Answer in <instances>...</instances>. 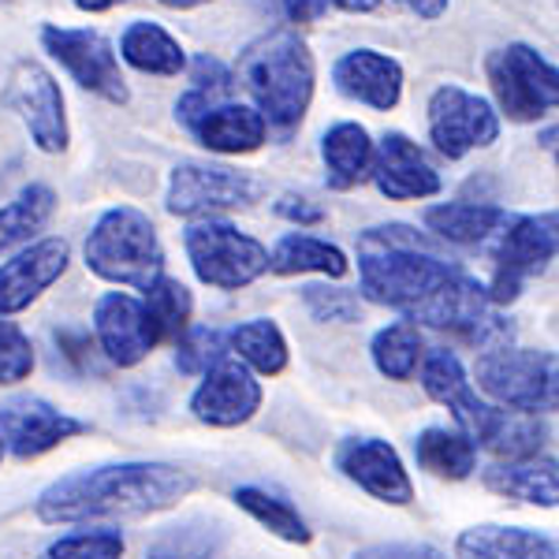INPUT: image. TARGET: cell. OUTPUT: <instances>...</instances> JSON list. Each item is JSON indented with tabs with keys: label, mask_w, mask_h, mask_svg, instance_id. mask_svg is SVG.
<instances>
[{
	"label": "cell",
	"mask_w": 559,
	"mask_h": 559,
	"mask_svg": "<svg viewBox=\"0 0 559 559\" xmlns=\"http://www.w3.org/2000/svg\"><path fill=\"white\" fill-rule=\"evenodd\" d=\"M198 489L194 474L160 459L83 466L45 485L34 500V515L45 526H94L128 522L173 511Z\"/></svg>",
	"instance_id": "1"
},
{
	"label": "cell",
	"mask_w": 559,
	"mask_h": 559,
	"mask_svg": "<svg viewBox=\"0 0 559 559\" xmlns=\"http://www.w3.org/2000/svg\"><path fill=\"white\" fill-rule=\"evenodd\" d=\"M463 273L429 236L407 224H381L358 236V280L369 302L414 321Z\"/></svg>",
	"instance_id": "2"
},
{
	"label": "cell",
	"mask_w": 559,
	"mask_h": 559,
	"mask_svg": "<svg viewBox=\"0 0 559 559\" xmlns=\"http://www.w3.org/2000/svg\"><path fill=\"white\" fill-rule=\"evenodd\" d=\"M239 75L276 139H292L313 97V57L292 31H276L242 52Z\"/></svg>",
	"instance_id": "3"
},
{
	"label": "cell",
	"mask_w": 559,
	"mask_h": 559,
	"mask_svg": "<svg viewBox=\"0 0 559 559\" xmlns=\"http://www.w3.org/2000/svg\"><path fill=\"white\" fill-rule=\"evenodd\" d=\"M86 265L108 284L146 292L153 280L165 276V247L146 213L134 205H116L90 228Z\"/></svg>",
	"instance_id": "4"
},
{
	"label": "cell",
	"mask_w": 559,
	"mask_h": 559,
	"mask_svg": "<svg viewBox=\"0 0 559 559\" xmlns=\"http://www.w3.org/2000/svg\"><path fill=\"white\" fill-rule=\"evenodd\" d=\"M477 392L503 411L559 414V355L496 347L477 358Z\"/></svg>",
	"instance_id": "5"
},
{
	"label": "cell",
	"mask_w": 559,
	"mask_h": 559,
	"mask_svg": "<svg viewBox=\"0 0 559 559\" xmlns=\"http://www.w3.org/2000/svg\"><path fill=\"white\" fill-rule=\"evenodd\" d=\"M194 276L216 292H239L269 273V250L228 221H198L183 236Z\"/></svg>",
	"instance_id": "6"
},
{
	"label": "cell",
	"mask_w": 559,
	"mask_h": 559,
	"mask_svg": "<svg viewBox=\"0 0 559 559\" xmlns=\"http://www.w3.org/2000/svg\"><path fill=\"white\" fill-rule=\"evenodd\" d=\"M489 86L508 120L534 123L559 108V68L530 45H508L489 57Z\"/></svg>",
	"instance_id": "7"
},
{
	"label": "cell",
	"mask_w": 559,
	"mask_h": 559,
	"mask_svg": "<svg viewBox=\"0 0 559 559\" xmlns=\"http://www.w3.org/2000/svg\"><path fill=\"white\" fill-rule=\"evenodd\" d=\"M559 254V213L511 216V224L492 239V306L519 299L530 276L545 273L548 261Z\"/></svg>",
	"instance_id": "8"
},
{
	"label": "cell",
	"mask_w": 559,
	"mask_h": 559,
	"mask_svg": "<svg viewBox=\"0 0 559 559\" xmlns=\"http://www.w3.org/2000/svg\"><path fill=\"white\" fill-rule=\"evenodd\" d=\"M176 112L183 128L213 153H254L269 139L258 108L221 102V94H205V90H191L179 97Z\"/></svg>",
	"instance_id": "9"
},
{
	"label": "cell",
	"mask_w": 559,
	"mask_h": 559,
	"mask_svg": "<svg viewBox=\"0 0 559 559\" xmlns=\"http://www.w3.org/2000/svg\"><path fill=\"white\" fill-rule=\"evenodd\" d=\"M429 139L448 160H459L500 139V116L485 97L466 94L463 86H440L429 97Z\"/></svg>",
	"instance_id": "10"
},
{
	"label": "cell",
	"mask_w": 559,
	"mask_h": 559,
	"mask_svg": "<svg viewBox=\"0 0 559 559\" xmlns=\"http://www.w3.org/2000/svg\"><path fill=\"white\" fill-rule=\"evenodd\" d=\"M83 432L86 421L57 411L41 395H12V400L0 403V440H4V452L15 455L20 463L49 455L52 448L68 444Z\"/></svg>",
	"instance_id": "11"
},
{
	"label": "cell",
	"mask_w": 559,
	"mask_h": 559,
	"mask_svg": "<svg viewBox=\"0 0 559 559\" xmlns=\"http://www.w3.org/2000/svg\"><path fill=\"white\" fill-rule=\"evenodd\" d=\"M254 198H258V183L247 173H236V168H224V165H194L191 160V165L173 168L165 210L173 216L198 221V216L250 205Z\"/></svg>",
	"instance_id": "12"
},
{
	"label": "cell",
	"mask_w": 559,
	"mask_h": 559,
	"mask_svg": "<svg viewBox=\"0 0 559 559\" xmlns=\"http://www.w3.org/2000/svg\"><path fill=\"white\" fill-rule=\"evenodd\" d=\"M261 411V384L236 355H224L191 395V414L210 429H239Z\"/></svg>",
	"instance_id": "13"
},
{
	"label": "cell",
	"mask_w": 559,
	"mask_h": 559,
	"mask_svg": "<svg viewBox=\"0 0 559 559\" xmlns=\"http://www.w3.org/2000/svg\"><path fill=\"white\" fill-rule=\"evenodd\" d=\"M336 471L388 508H407L414 500L407 466H403L400 452L381 437H347L336 448Z\"/></svg>",
	"instance_id": "14"
},
{
	"label": "cell",
	"mask_w": 559,
	"mask_h": 559,
	"mask_svg": "<svg viewBox=\"0 0 559 559\" xmlns=\"http://www.w3.org/2000/svg\"><path fill=\"white\" fill-rule=\"evenodd\" d=\"M418 373H421V388H426L429 400L452 411L455 426L463 429L474 444H481V440L489 437L500 407H492V403H485L481 395H477V388L471 384V377H466L455 350H444V347L426 350V362H421Z\"/></svg>",
	"instance_id": "15"
},
{
	"label": "cell",
	"mask_w": 559,
	"mask_h": 559,
	"mask_svg": "<svg viewBox=\"0 0 559 559\" xmlns=\"http://www.w3.org/2000/svg\"><path fill=\"white\" fill-rule=\"evenodd\" d=\"M41 41H45V49L75 75L79 86L94 90V94H102L105 102H112V105L128 102V83H123L120 64H116V52H112V45L105 41V34L68 31V26H45Z\"/></svg>",
	"instance_id": "16"
},
{
	"label": "cell",
	"mask_w": 559,
	"mask_h": 559,
	"mask_svg": "<svg viewBox=\"0 0 559 559\" xmlns=\"http://www.w3.org/2000/svg\"><path fill=\"white\" fill-rule=\"evenodd\" d=\"M94 336L105 358L120 369L146 362L157 347V336L150 329L146 306L128 292H108L94 302Z\"/></svg>",
	"instance_id": "17"
},
{
	"label": "cell",
	"mask_w": 559,
	"mask_h": 559,
	"mask_svg": "<svg viewBox=\"0 0 559 559\" xmlns=\"http://www.w3.org/2000/svg\"><path fill=\"white\" fill-rule=\"evenodd\" d=\"M68 258L71 250L64 239H38L15 258L0 261V318H12L31 302H38L64 276Z\"/></svg>",
	"instance_id": "18"
},
{
	"label": "cell",
	"mask_w": 559,
	"mask_h": 559,
	"mask_svg": "<svg viewBox=\"0 0 559 559\" xmlns=\"http://www.w3.org/2000/svg\"><path fill=\"white\" fill-rule=\"evenodd\" d=\"M8 102L23 112L26 128H31L34 142L45 153H60L68 146V120H64V94L52 83L49 71L38 64H23L15 71V83Z\"/></svg>",
	"instance_id": "19"
},
{
	"label": "cell",
	"mask_w": 559,
	"mask_h": 559,
	"mask_svg": "<svg viewBox=\"0 0 559 559\" xmlns=\"http://www.w3.org/2000/svg\"><path fill=\"white\" fill-rule=\"evenodd\" d=\"M373 183L377 191L392 202H414V198L440 194V176L426 160L407 134H384L381 146L373 150Z\"/></svg>",
	"instance_id": "20"
},
{
	"label": "cell",
	"mask_w": 559,
	"mask_h": 559,
	"mask_svg": "<svg viewBox=\"0 0 559 559\" xmlns=\"http://www.w3.org/2000/svg\"><path fill=\"white\" fill-rule=\"evenodd\" d=\"M459 559H559V534L530 526H485L463 530L455 540Z\"/></svg>",
	"instance_id": "21"
},
{
	"label": "cell",
	"mask_w": 559,
	"mask_h": 559,
	"mask_svg": "<svg viewBox=\"0 0 559 559\" xmlns=\"http://www.w3.org/2000/svg\"><path fill=\"white\" fill-rule=\"evenodd\" d=\"M332 75H336L340 94L355 97V102L377 108V112L395 108L403 97V68L395 64L392 57H384V52H373V49L347 52Z\"/></svg>",
	"instance_id": "22"
},
{
	"label": "cell",
	"mask_w": 559,
	"mask_h": 559,
	"mask_svg": "<svg viewBox=\"0 0 559 559\" xmlns=\"http://www.w3.org/2000/svg\"><path fill=\"white\" fill-rule=\"evenodd\" d=\"M485 485L508 500L534 503V508H559V459L552 455H526L508 459L485 471Z\"/></svg>",
	"instance_id": "23"
},
{
	"label": "cell",
	"mask_w": 559,
	"mask_h": 559,
	"mask_svg": "<svg viewBox=\"0 0 559 559\" xmlns=\"http://www.w3.org/2000/svg\"><path fill=\"white\" fill-rule=\"evenodd\" d=\"M426 228L437 239L455 242V247H481L492 242L503 228L511 224V213L500 205H481V202H444L426 210Z\"/></svg>",
	"instance_id": "24"
},
{
	"label": "cell",
	"mask_w": 559,
	"mask_h": 559,
	"mask_svg": "<svg viewBox=\"0 0 559 559\" xmlns=\"http://www.w3.org/2000/svg\"><path fill=\"white\" fill-rule=\"evenodd\" d=\"M373 142H369L366 128L358 123H336L321 139V157H324V183L332 191H350L373 173Z\"/></svg>",
	"instance_id": "25"
},
{
	"label": "cell",
	"mask_w": 559,
	"mask_h": 559,
	"mask_svg": "<svg viewBox=\"0 0 559 559\" xmlns=\"http://www.w3.org/2000/svg\"><path fill=\"white\" fill-rule=\"evenodd\" d=\"M350 269L347 254L340 247L313 236H302V231H292L273 247L269 254V273L276 276H299V273H321L332 280H344Z\"/></svg>",
	"instance_id": "26"
},
{
	"label": "cell",
	"mask_w": 559,
	"mask_h": 559,
	"mask_svg": "<svg viewBox=\"0 0 559 559\" xmlns=\"http://www.w3.org/2000/svg\"><path fill=\"white\" fill-rule=\"evenodd\" d=\"M414 459L432 477L444 481H466L477 471V444L463 429H440L432 426L414 440Z\"/></svg>",
	"instance_id": "27"
},
{
	"label": "cell",
	"mask_w": 559,
	"mask_h": 559,
	"mask_svg": "<svg viewBox=\"0 0 559 559\" xmlns=\"http://www.w3.org/2000/svg\"><path fill=\"white\" fill-rule=\"evenodd\" d=\"M228 350L250 369V373H261V377H280L287 369V358H292L287 355L284 332H280V324L269 318L242 321L239 329H231Z\"/></svg>",
	"instance_id": "28"
},
{
	"label": "cell",
	"mask_w": 559,
	"mask_h": 559,
	"mask_svg": "<svg viewBox=\"0 0 559 559\" xmlns=\"http://www.w3.org/2000/svg\"><path fill=\"white\" fill-rule=\"evenodd\" d=\"M231 500H236V508L247 511L261 530H269L273 537L287 540V545H310L313 540L306 519L292 508V500H284V496L258 489V485H239V489L231 492Z\"/></svg>",
	"instance_id": "29"
},
{
	"label": "cell",
	"mask_w": 559,
	"mask_h": 559,
	"mask_svg": "<svg viewBox=\"0 0 559 559\" xmlns=\"http://www.w3.org/2000/svg\"><path fill=\"white\" fill-rule=\"evenodd\" d=\"M52 210H57V194L41 183L26 187L15 202H8L0 210V258L20 247H31V239L52 221Z\"/></svg>",
	"instance_id": "30"
},
{
	"label": "cell",
	"mask_w": 559,
	"mask_h": 559,
	"mask_svg": "<svg viewBox=\"0 0 559 559\" xmlns=\"http://www.w3.org/2000/svg\"><path fill=\"white\" fill-rule=\"evenodd\" d=\"M120 52L131 68L150 71V75H179L183 71V49L157 23H131L120 38Z\"/></svg>",
	"instance_id": "31"
},
{
	"label": "cell",
	"mask_w": 559,
	"mask_h": 559,
	"mask_svg": "<svg viewBox=\"0 0 559 559\" xmlns=\"http://www.w3.org/2000/svg\"><path fill=\"white\" fill-rule=\"evenodd\" d=\"M146 318H150V329L157 336V347L160 344H179L191 329V313H194V302H191V292H187L179 280L173 276H160L153 280L146 287Z\"/></svg>",
	"instance_id": "32"
},
{
	"label": "cell",
	"mask_w": 559,
	"mask_h": 559,
	"mask_svg": "<svg viewBox=\"0 0 559 559\" xmlns=\"http://www.w3.org/2000/svg\"><path fill=\"white\" fill-rule=\"evenodd\" d=\"M426 340H421L418 324L411 321H395L381 329L369 344V355H373V366L381 369L388 381H411L414 373L426 362Z\"/></svg>",
	"instance_id": "33"
},
{
	"label": "cell",
	"mask_w": 559,
	"mask_h": 559,
	"mask_svg": "<svg viewBox=\"0 0 559 559\" xmlns=\"http://www.w3.org/2000/svg\"><path fill=\"white\" fill-rule=\"evenodd\" d=\"M540 440H545V426L537 421V414H522V411H503L496 414L489 437L481 440V448H489L492 455L508 459H526L540 452Z\"/></svg>",
	"instance_id": "34"
},
{
	"label": "cell",
	"mask_w": 559,
	"mask_h": 559,
	"mask_svg": "<svg viewBox=\"0 0 559 559\" xmlns=\"http://www.w3.org/2000/svg\"><path fill=\"white\" fill-rule=\"evenodd\" d=\"M221 548V534L202 522H183L168 526L153 545L146 548V559H213Z\"/></svg>",
	"instance_id": "35"
},
{
	"label": "cell",
	"mask_w": 559,
	"mask_h": 559,
	"mask_svg": "<svg viewBox=\"0 0 559 559\" xmlns=\"http://www.w3.org/2000/svg\"><path fill=\"white\" fill-rule=\"evenodd\" d=\"M123 548L120 530H79L52 540L41 559H123Z\"/></svg>",
	"instance_id": "36"
},
{
	"label": "cell",
	"mask_w": 559,
	"mask_h": 559,
	"mask_svg": "<svg viewBox=\"0 0 559 559\" xmlns=\"http://www.w3.org/2000/svg\"><path fill=\"white\" fill-rule=\"evenodd\" d=\"M228 355V336L216 329H187V336L176 344V366L187 377H205Z\"/></svg>",
	"instance_id": "37"
},
{
	"label": "cell",
	"mask_w": 559,
	"mask_h": 559,
	"mask_svg": "<svg viewBox=\"0 0 559 559\" xmlns=\"http://www.w3.org/2000/svg\"><path fill=\"white\" fill-rule=\"evenodd\" d=\"M34 373V344L15 321L0 318V384H20Z\"/></svg>",
	"instance_id": "38"
},
{
	"label": "cell",
	"mask_w": 559,
	"mask_h": 559,
	"mask_svg": "<svg viewBox=\"0 0 559 559\" xmlns=\"http://www.w3.org/2000/svg\"><path fill=\"white\" fill-rule=\"evenodd\" d=\"M306 310L318 321H355L358 318V295L347 287H302Z\"/></svg>",
	"instance_id": "39"
},
{
	"label": "cell",
	"mask_w": 559,
	"mask_h": 559,
	"mask_svg": "<svg viewBox=\"0 0 559 559\" xmlns=\"http://www.w3.org/2000/svg\"><path fill=\"white\" fill-rule=\"evenodd\" d=\"M350 559H448V556L432 545H418V540H392V545L358 548Z\"/></svg>",
	"instance_id": "40"
},
{
	"label": "cell",
	"mask_w": 559,
	"mask_h": 559,
	"mask_svg": "<svg viewBox=\"0 0 559 559\" xmlns=\"http://www.w3.org/2000/svg\"><path fill=\"white\" fill-rule=\"evenodd\" d=\"M276 213L284 216V221H295V224H321L324 221V213L318 210V205L306 202V198H280Z\"/></svg>",
	"instance_id": "41"
},
{
	"label": "cell",
	"mask_w": 559,
	"mask_h": 559,
	"mask_svg": "<svg viewBox=\"0 0 559 559\" xmlns=\"http://www.w3.org/2000/svg\"><path fill=\"white\" fill-rule=\"evenodd\" d=\"M332 8V0H284V12L292 23H318Z\"/></svg>",
	"instance_id": "42"
},
{
	"label": "cell",
	"mask_w": 559,
	"mask_h": 559,
	"mask_svg": "<svg viewBox=\"0 0 559 559\" xmlns=\"http://www.w3.org/2000/svg\"><path fill=\"white\" fill-rule=\"evenodd\" d=\"M395 4L411 8L418 20H440L448 12V0H395Z\"/></svg>",
	"instance_id": "43"
},
{
	"label": "cell",
	"mask_w": 559,
	"mask_h": 559,
	"mask_svg": "<svg viewBox=\"0 0 559 559\" xmlns=\"http://www.w3.org/2000/svg\"><path fill=\"white\" fill-rule=\"evenodd\" d=\"M336 8H344V12H373L381 0H332Z\"/></svg>",
	"instance_id": "44"
},
{
	"label": "cell",
	"mask_w": 559,
	"mask_h": 559,
	"mask_svg": "<svg viewBox=\"0 0 559 559\" xmlns=\"http://www.w3.org/2000/svg\"><path fill=\"white\" fill-rule=\"evenodd\" d=\"M540 142H545V150L552 153V160H556V168H559V123L540 134Z\"/></svg>",
	"instance_id": "45"
},
{
	"label": "cell",
	"mask_w": 559,
	"mask_h": 559,
	"mask_svg": "<svg viewBox=\"0 0 559 559\" xmlns=\"http://www.w3.org/2000/svg\"><path fill=\"white\" fill-rule=\"evenodd\" d=\"M112 4H120V0H75V8H83V12H105Z\"/></svg>",
	"instance_id": "46"
},
{
	"label": "cell",
	"mask_w": 559,
	"mask_h": 559,
	"mask_svg": "<svg viewBox=\"0 0 559 559\" xmlns=\"http://www.w3.org/2000/svg\"><path fill=\"white\" fill-rule=\"evenodd\" d=\"M168 8H194V4H205V0H160Z\"/></svg>",
	"instance_id": "47"
},
{
	"label": "cell",
	"mask_w": 559,
	"mask_h": 559,
	"mask_svg": "<svg viewBox=\"0 0 559 559\" xmlns=\"http://www.w3.org/2000/svg\"><path fill=\"white\" fill-rule=\"evenodd\" d=\"M4 455H8V452H4V440H0V463H4Z\"/></svg>",
	"instance_id": "48"
}]
</instances>
